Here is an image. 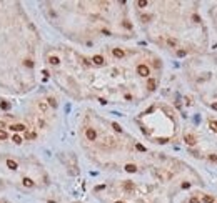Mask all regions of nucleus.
<instances>
[{
    "mask_svg": "<svg viewBox=\"0 0 217 203\" xmlns=\"http://www.w3.org/2000/svg\"><path fill=\"white\" fill-rule=\"evenodd\" d=\"M137 73L140 75V77H149V73H150V70L147 65H139L137 67Z\"/></svg>",
    "mask_w": 217,
    "mask_h": 203,
    "instance_id": "nucleus-1",
    "label": "nucleus"
},
{
    "mask_svg": "<svg viewBox=\"0 0 217 203\" xmlns=\"http://www.w3.org/2000/svg\"><path fill=\"white\" fill-rule=\"evenodd\" d=\"M154 175H155L157 178H160V180H167V178L172 176V173H165V171H160V170H155Z\"/></svg>",
    "mask_w": 217,
    "mask_h": 203,
    "instance_id": "nucleus-2",
    "label": "nucleus"
},
{
    "mask_svg": "<svg viewBox=\"0 0 217 203\" xmlns=\"http://www.w3.org/2000/svg\"><path fill=\"white\" fill-rule=\"evenodd\" d=\"M85 135H87V138H89L90 141H94V140L97 138V132H95L94 128H87V132H85Z\"/></svg>",
    "mask_w": 217,
    "mask_h": 203,
    "instance_id": "nucleus-3",
    "label": "nucleus"
},
{
    "mask_svg": "<svg viewBox=\"0 0 217 203\" xmlns=\"http://www.w3.org/2000/svg\"><path fill=\"white\" fill-rule=\"evenodd\" d=\"M10 130H12V132H24V130H25V125H24V123H15V125L10 127Z\"/></svg>",
    "mask_w": 217,
    "mask_h": 203,
    "instance_id": "nucleus-4",
    "label": "nucleus"
},
{
    "mask_svg": "<svg viewBox=\"0 0 217 203\" xmlns=\"http://www.w3.org/2000/svg\"><path fill=\"white\" fill-rule=\"evenodd\" d=\"M184 141H185L187 145H194V143H195V136L194 135H185L184 136Z\"/></svg>",
    "mask_w": 217,
    "mask_h": 203,
    "instance_id": "nucleus-5",
    "label": "nucleus"
},
{
    "mask_svg": "<svg viewBox=\"0 0 217 203\" xmlns=\"http://www.w3.org/2000/svg\"><path fill=\"white\" fill-rule=\"evenodd\" d=\"M112 53H114V57H117V58H122L125 53H124V50H120V48H114L112 50Z\"/></svg>",
    "mask_w": 217,
    "mask_h": 203,
    "instance_id": "nucleus-6",
    "label": "nucleus"
},
{
    "mask_svg": "<svg viewBox=\"0 0 217 203\" xmlns=\"http://www.w3.org/2000/svg\"><path fill=\"white\" fill-rule=\"evenodd\" d=\"M92 62H94L95 65H104V57H100V55H95V57L92 58Z\"/></svg>",
    "mask_w": 217,
    "mask_h": 203,
    "instance_id": "nucleus-7",
    "label": "nucleus"
},
{
    "mask_svg": "<svg viewBox=\"0 0 217 203\" xmlns=\"http://www.w3.org/2000/svg\"><path fill=\"white\" fill-rule=\"evenodd\" d=\"M167 45H169V47H172V48H175V47L179 45V42H177L175 38H167Z\"/></svg>",
    "mask_w": 217,
    "mask_h": 203,
    "instance_id": "nucleus-8",
    "label": "nucleus"
},
{
    "mask_svg": "<svg viewBox=\"0 0 217 203\" xmlns=\"http://www.w3.org/2000/svg\"><path fill=\"white\" fill-rule=\"evenodd\" d=\"M155 85H157V82H155L154 78H149V82H147V87H149V90H155Z\"/></svg>",
    "mask_w": 217,
    "mask_h": 203,
    "instance_id": "nucleus-9",
    "label": "nucleus"
},
{
    "mask_svg": "<svg viewBox=\"0 0 217 203\" xmlns=\"http://www.w3.org/2000/svg\"><path fill=\"white\" fill-rule=\"evenodd\" d=\"M125 171L134 173V171H137V167H135V165H132V163H127V165H125Z\"/></svg>",
    "mask_w": 217,
    "mask_h": 203,
    "instance_id": "nucleus-10",
    "label": "nucleus"
},
{
    "mask_svg": "<svg viewBox=\"0 0 217 203\" xmlns=\"http://www.w3.org/2000/svg\"><path fill=\"white\" fill-rule=\"evenodd\" d=\"M124 190L132 192V190H134V183H132V181H125V183H124Z\"/></svg>",
    "mask_w": 217,
    "mask_h": 203,
    "instance_id": "nucleus-11",
    "label": "nucleus"
},
{
    "mask_svg": "<svg viewBox=\"0 0 217 203\" xmlns=\"http://www.w3.org/2000/svg\"><path fill=\"white\" fill-rule=\"evenodd\" d=\"M22 183H24V186H29V188H30V186H34V181H32L30 178H24V180H22Z\"/></svg>",
    "mask_w": 217,
    "mask_h": 203,
    "instance_id": "nucleus-12",
    "label": "nucleus"
},
{
    "mask_svg": "<svg viewBox=\"0 0 217 203\" xmlns=\"http://www.w3.org/2000/svg\"><path fill=\"white\" fill-rule=\"evenodd\" d=\"M7 167L10 170H17V163H15L13 160H7Z\"/></svg>",
    "mask_w": 217,
    "mask_h": 203,
    "instance_id": "nucleus-13",
    "label": "nucleus"
},
{
    "mask_svg": "<svg viewBox=\"0 0 217 203\" xmlns=\"http://www.w3.org/2000/svg\"><path fill=\"white\" fill-rule=\"evenodd\" d=\"M48 62H50L52 65H59V63H60V60H59L57 57H50V58H48Z\"/></svg>",
    "mask_w": 217,
    "mask_h": 203,
    "instance_id": "nucleus-14",
    "label": "nucleus"
},
{
    "mask_svg": "<svg viewBox=\"0 0 217 203\" xmlns=\"http://www.w3.org/2000/svg\"><path fill=\"white\" fill-rule=\"evenodd\" d=\"M204 203H214V198L209 197V195H205V197H204Z\"/></svg>",
    "mask_w": 217,
    "mask_h": 203,
    "instance_id": "nucleus-15",
    "label": "nucleus"
},
{
    "mask_svg": "<svg viewBox=\"0 0 217 203\" xmlns=\"http://www.w3.org/2000/svg\"><path fill=\"white\" fill-rule=\"evenodd\" d=\"M209 125H211V128H212L214 132H217V122H214V120H211V123H209Z\"/></svg>",
    "mask_w": 217,
    "mask_h": 203,
    "instance_id": "nucleus-16",
    "label": "nucleus"
},
{
    "mask_svg": "<svg viewBox=\"0 0 217 203\" xmlns=\"http://www.w3.org/2000/svg\"><path fill=\"white\" fill-rule=\"evenodd\" d=\"M112 128H114L115 132H122V128H120V125H119V123H112Z\"/></svg>",
    "mask_w": 217,
    "mask_h": 203,
    "instance_id": "nucleus-17",
    "label": "nucleus"
},
{
    "mask_svg": "<svg viewBox=\"0 0 217 203\" xmlns=\"http://www.w3.org/2000/svg\"><path fill=\"white\" fill-rule=\"evenodd\" d=\"M25 136H27V138H29V140H34V138H35V133H34V132H29V133H27V135H25Z\"/></svg>",
    "mask_w": 217,
    "mask_h": 203,
    "instance_id": "nucleus-18",
    "label": "nucleus"
},
{
    "mask_svg": "<svg viewBox=\"0 0 217 203\" xmlns=\"http://www.w3.org/2000/svg\"><path fill=\"white\" fill-rule=\"evenodd\" d=\"M13 141H15L17 145H20V143H22V138H20L18 135H15V136H13Z\"/></svg>",
    "mask_w": 217,
    "mask_h": 203,
    "instance_id": "nucleus-19",
    "label": "nucleus"
},
{
    "mask_svg": "<svg viewBox=\"0 0 217 203\" xmlns=\"http://www.w3.org/2000/svg\"><path fill=\"white\" fill-rule=\"evenodd\" d=\"M137 7H147V2L145 0H139L137 2Z\"/></svg>",
    "mask_w": 217,
    "mask_h": 203,
    "instance_id": "nucleus-20",
    "label": "nucleus"
},
{
    "mask_svg": "<svg viewBox=\"0 0 217 203\" xmlns=\"http://www.w3.org/2000/svg\"><path fill=\"white\" fill-rule=\"evenodd\" d=\"M152 20V15H142V22H149Z\"/></svg>",
    "mask_w": 217,
    "mask_h": 203,
    "instance_id": "nucleus-21",
    "label": "nucleus"
},
{
    "mask_svg": "<svg viewBox=\"0 0 217 203\" xmlns=\"http://www.w3.org/2000/svg\"><path fill=\"white\" fill-rule=\"evenodd\" d=\"M25 67H34V62H32V60H25Z\"/></svg>",
    "mask_w": 217,
    "mask_h": 203,
    "instance_id": "nucleus-22",
    "label": "nucleus"
},
{
    "mask_svg": "<svg viewBox=\"0 0 217 203\" xmlns=\"http://www.w3.org/2000/svg\"><path fill=\"white\" fill-rule=\"evenodd\" d=\"M137 150H139V152H145V147L140 145V143H137Z\"/></svg>",
    "mask_w": 217,
    "mask_h": 203,
    "instance_id": "nucleus-23",
    "label": "nucleus"
},
{
    "mask_svg": "<svg viewBox=\"0 0 217 203\" xmlns=\"http://www.w3.org/2000/svg\"><path fill=\"white\" fill-rule=\"evenodd\" d=\"M48 103H50V105H52V107H54V108H55V107H57V102L54 100V98H48Z\"/></svg>",
    "mask_w": 217,
    "mask_h": 203,
    "instance_id": "nucleus-24",
    "label": "nucleus"
},
{
    "mask_svg": "<svg viewBox=\"0 0 217 203\" xmlns=\"http://www.w3.org/2000/svg\"><path fill=\"white\" fill-rule=\"evenodd\" d=\"M5 138H7V133L3 130H0V140H5Z\"/></svg>",
    "mask_w": 217,
    "mask_h": 203,
    "instance_id": "nucleus-25",
    "label": "nucleus"
},
{
    "mask_svg": "<svg viewBox=\"0 0 217 203\" xmlns=\"http://www.w3.org/2000/svg\"><path fill=\"white\" fill-rule=\"evenodd\" d=\"M190 203H200V200H199L197 197H192V198H190Z\"/></svg>",
    "mask_w": 217,
    "mask_h": 203,
    "instance_id": "nucleus-26",
    "label": "nucleus"
},
{
    "mask_svg": "<svg viewBox=\"0 0 217 203\" xmlns=\"http://www.w3.org/2000/svg\"><path fill=\"white\" fill-rule=\"evenodd\" d=\"M0 107H2V108H3V110H7V108H8V107H10V105H8V103H7V102H2V105H0Z\"/></svg>",
    "mask_w": 217,
    "mask_h": 203,
    "instance_id": "nucleus-27",
    "label": "nucleus"
},
{
    "mask_svg": "<svg viewBox=\"0 0 217 203\" xmlns=\"http://www.w3.org/2000/svg\"><path fill=\"white\" fill-rule=\"evenodd\" d=\"M192 20H194V22H200V17H199V15H192Z\"/></svg>",
    "mask_w": 217,
    "mask_h": 203,
    "instance_id": "nucleus-28",
    "label": "nucleus"
},
{
    "mask_svg": "<svg viewBox=\"0 0 217 203\" xmlns=\"http://www.w3.org/2000/svg\"><path fill=\"white\" fill-rule=\"evenodd\" d=\"M177 55H179V57H185V50H179Z\"/></svg>",
    "mask_w": 217,
    "mask_h": 203,
    "instance_id": "nucleus-29",
    "label": "nucleus"
},
{
    "mask_svg": "<svg viewBox=\"0 0 217 203\" xmlns=\"http://www.w3.org/2000/svg\"><path fill=\"white\" fill-rule=\"evenodd\" d=\"M38 107H40V110H47V105H45V103H40Z\"/></svg>",
    "mask_w": 217,
    "mask_h": 203,
    "instance_id": "nucleus-30",
    "label": "nucleus"
},
{
    "mask_svg": "<svg viewBox=\"0 0 217 203\" xmlns=\"http://www.w3.org/2000/svg\"><path fill=\"white\" fill-rule=\"evenodd\" d=\"M157 141H159V143H165V141H167V138H159Z\"/></svg>",
    "mask_w": 217,
    "mask_h": 203,
    "instance_id": "nucleus-31",
    "label": "nucleus"
},
{
    "mask_svg": "<svg viewBox=\"0 0 217 203\" xmlns=\"http://www.w3.org/2000/svg\"><path fill=\"white\" fill-rule=\"evenodd\" d=\"M212 108H214V110L217 112V103H212Z\"/></svg>",
    "mask_w": 217,
    "mask_h": 203,
    "instance_id": "nucleus-32",
    "label": "nucleus"
},
{
    "mask_svg": "<svg viewBox=\"0 0 217 203\" xmlns=\"http://www.w3.org/2000/svg\"><path fill=\"white\" fill-rule=\"evenodd\" d=\"M0 128H5V123L3 122H0Z\"/></svg>",
    "mask_w": 217,
    "mask_h": 203,
    "instance_id": "nucleus-33",
    "label": "nucleus"
},
{
    "mask_svg": "<svg viewBox=\"0 0 217 203\" xmlns=\"http://www.w3.org/2000/svg\"><path fill=\"white\" fill-rule=\"evenodd\" d=\"M115 203H124V202H115Z\"/></svg>",
    "mask_w": 217,
    "mask_h": 203,
    "instance_id": "nucleus-34",
    "label": "nucleus"
}]
</instances>
